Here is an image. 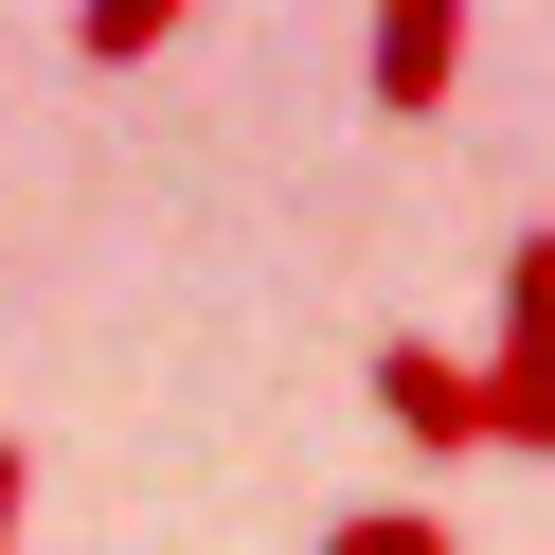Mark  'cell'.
I'll list each match as a JSON object with an SVG mask.
<instances>
[{
  "instance_id": "cell-6",
  "label": "cell",
  "mask_w": 555,
  "mask_h": 555,
  "mask_svg": "<svg viewBox=\"0 0 555 555\" xmlns=\"http://www.w3.org/2000/svg\"><path fill=\"white\" fill-rule=\"evenodd\" d=\"M18 502H37V448L0 430V555H18Z\"/></svg>"
},
{
  "instance_id": "cell-3",
  "label": "cell",
  "mask_w": 555,
  "mask_h": 555,
  "mask_svg": "<svg viewBox=\"0 0 555 555\" xmlns=\"http://www.w3.org/2000/svg\"><path fill=\"white\" fill-rule=\"evenodd\" d=\"M448 90H466V0H395V18H376V108L430 126Z\"/></svg>"
},
{
  "instance_id": "cell-2",
  "label": "cell",
  "mask_w": 555,
  "mask_h": 555,
  "mask_svg": "<svg viewBox=\"0 0 555 555\" xmlns=\"http://www.w3.org/2000/svg\"><path fill=\"white\" fill-rule=\"evenodd\" d=\"M376 412H395V448L466 466V448H483V359H448V340H376Z\"/></svg>"
},
{
  "instance_id": "cell-5",
  "label": "cell",
  "mask_w": 555,
  "mask_h": 555,
  "mask_svg": "<svg viewBox=\"0 0 555 555\" xmlns=\"http://www.w3.org/2000/svg\"><path fill=\"white\" fill-rule=\"evenodd\" d=\"M162 37H180V0H90V18H73V54H90V73H144Z\"/></svg>"
},
{
  "instance_id": "cell-1",
  "label": "cell",
  "mask_w": 555,
  "mask_h": 555,
  "mask_svg": "<svg viewBox=\"0 0 555 555\" xmlns=\"http://www.w3.org/2000/svg\"><path fill=\"white\" fill-rule=\"evenodd\" d=\"M483 448L555 466V233L502 251V359H483Z\"/></svg>"
},
{
  "instance_id": "cell-4",
  "label": "cell",
  "mask_w": 555,
  "mask_h": 555,
  "mask_svg": "<svg viewBox=\"0 0 555 555\" xmlns=\"http://www.w3.org/2000/svg\"><path fill=\"white\" fill-rule=\"evenodd\" d=\"M323 555H466V538H448V502H340Z\"/></svg>"
}]
</instances>
